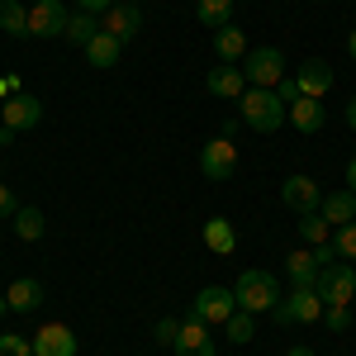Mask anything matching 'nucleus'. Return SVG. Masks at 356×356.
<instances>
[{
  "mask_svg": "<svg viewBox=\"0 0 356 356\" xmlns=\"http://www.w3.org/2000/svg\"><path fill=\"white\" fill-rule=\"evenodd\" d=\"M285 119H290V105H285L275 90H266V86H247V90H243V124H247V129H257V134H275Z\"/></svg>",
  "mask_w": 356,
  "mask_h": 356,
  "instance_id": "f257e3e1",
  "label": "nucleus"
},
{
  "mask_svg": "<svg viewBox=\"0 0 356 356\" xmlns=\"http://www.w3.org/2000/svg\"><path fill=\"white\" fill-rule=\"evenodd\" d=\"M233 300H238V309H247V314H266V309L280 304V285H275L271 271H243L238 285H233Z\"/></svg>",
  "mask_w": 356,
  "mask_h": 356,
  "instance_id": "f03ea898",
  "label": "nucleus"
},
{
  "mask_svg": "<svg viewBox=\"0 0 356 356\" xmlns=\"http://www.w3.org/2000/svg\"><path fill=\"white\" fill-rule=\"evenodd\" d=\"M275 318L280 323H318L323 318V300L314 285H290V295L275 304Z\"/></svg>",
  "mask_w": 356,
  "mask_h": 356,
  "instance_id": "7ed1b4c3",
  "label": "nucleus"
},
{
  "mask_svg": "<svg viewBox=\"0 0 356 356\" xmlns=\"http://www.w3.org/2000/svg\"><path fill=\"white\" fill-rule=\"evenodd\" d=\"M243 76H247V86L275 90V86L285 81V57H280V48H252L243 57Z\"/></svg>",
  "mask_w": 356,
  "mask_h": 356,
  "instance_id": "20e7f679",
  "label": "nucleus"
},
{
  "mask_svg": "<svg viewBox=\"0 0 356 356\" xmlns=\"http://www.w3.org/2000/svg\"><path fill=\"white\" fill-rule=\"evenodd\" d=\"M200 171H204V181H233L238 176V147L228 138H209L200 147Z\"/></svg>",
  "mask_w": 356,
  "mask_h": 356,
  "instance_id": "39448f33",
  "label": "nucleus"
},
{
  "mask_svg": "<svg viewBox=\"0 0 356 356\" xmlns=\"http://www.w3.org/2000/svg\"><path fill=\"white\" fill-rule=\"evenodd\" d=\"M314 290H318L323 309H328V304H352V295H356V271H352V266H342V261H332V266H323V271H318Z\"/></svg>",
  "mask_w": 356,
  "mask_h": 356,
  "instance_id": "423d86ee",
  "label": "nucleus"
},
{
  "mask_svg": "<svg viewBox=\"0 0 356 356\" xmlns=\"http://www.w3.org/2000/svg\"><path fill=\"white\" fill-rule=\"evenodd\" d=\"M67 5L62 0H33V10H29V33L33 38H62L67 33Z\"/></svg>",
  "mask_w": 356,
  "mask_h": 356,
  "instance_id": "0eeeda50",
  "label": "nucleus"
},
{
  "mask_svg": "<svg viewBox=\"0 0 356 356\" xmlns=\"http://www.w3.org/2000/svg\"><path fill=\"white\" fill-rule=\"evenodd\" d=\"M233 309H238V300H233V290H223V285H204V290L195 295V318H200V323H228Z\"/></svg>",
  "mask_w": 356,
  "mask_h": 356,
  "instance_id": "6e6552de",
  "label": "nucleus"
},
{
  "mask_svg": "<svg viewBox=\"0 0 356 356\" xmlns=\"http://www.w3.org/2000/svg\"><path fill=\"white\" fill-rule=\"evenodd\" d=\"M280 204H285V209H295V214H314V209L323 204L318 181H314V176H290V181L280 186Z\"/></svg>",
  "mask_w": 356,
  "mask_h": 356,
  "instance_id": "1a4fd4ad",
  "label": "nucleus"
},
{
  "mask_svg": "<svg viewBox=\"0 0 356 356\" xmlns=\"http://www.w3.org/2000/svg\"><path fill=\"white\" fill-rule=\"evenodd\" d=\"M33 356H76V332L67 323H43L33 332Z\"/></svg>",
  "mask_w": 356,
  "mask_h": 356,
  "instance_id": "9d476101",
  "label": "nucleus"
},
{
  "mask_svg": "<svg viewBox=\"0 0 356 356\" xmlns=\"http://www.w3.org/2000/svg\"><path fill=\"white\" fill-rule=\"evenodd\" d=\"M0 119H5V129H15V134H19V129H33V124L43 119V105H38L33 95L19 90V95H10V100L0 105Z\"/></svg>",
  "mask_w": 356,
  "mask_h": 356,
  "instance_id": "9b49d317",
  "label": "nucleus"
},
{
  "mask_svg": "<svg viewBox=\"0 0 356 356\" xmlns=\"http://www.w3.org/2000/svg\"><path fill=\"white\" fill-rule=\"evenodd\" d=\"M204 86H209V95H219V100H243L247 76H243V67L223 62V67H214V72L204 76Z\"/></svg>",
  "mask_w": 356,
  "mask_h": 356,
  "instance_id": "f8f14e48",
  "label": "nucleus"
},
{
  "mask_svg": "<svg viewBox=\"0 0 356 356\" xmlns=\"http://www.w3.org/2000/svg\"><path fill=\"white\" fill-rule=\"evenodd\" d=\"M295 81H300V90L304 95H314V100H323L332 90V67L323 62V57H309L300 72H295Z\"/></svg>",
  "mask_w": 356,
  "mask_h": 356,
  "instance_id": "ddd939ff",
  "label": "nucleus"
},
{
  "mask_svg": "<svg viewBox=\"0 0 356 356\" xmlns=\"http://www.w3.org/2000/svg\"><path fill=\"white\" fill-rule=\"evenodd\" d=\"M204 328H209V323H200V318L181 323V337H176L171 352H176V356H214V337H209Z\"/></svg>",
  "mask_w": 356,
  "mask_h": 356,
  "instance_id": "4468645a",
  "label": "nucleus"
},
{
  "mask_svg": "<svg viewBox=\"0 0 356 356\" xmlns=\"http://www.w3.org/2000/svg\"><path fill=\"white\" fill-rule=\"evenodd\" d=\"M290 124H295L300 134H318V129L328 124V110H323V100H314V95H300V100L290 105Z\"/></svg>",
  "mask_w": 356,
  "mask_h": 356,
  "instance_id": "2eb2a0df",
  "label": "nucleus"
},
{
  "mask_svg": "<svg viewBox=\"0 0 356 356\" xmlns=\"http://www.w3.org/2000/svg\"><path fill=\"white\" fill-rule=\"evenodd\" d=\"M138 24H143V10H138V5H119V0H114V10L110 15H105V33H114V38H119V43H124V38H134L138 33Z\"/></svg>",
  "mask_w": 356,
  "mask_h": 356,
  "instance_id": "dca6fc26",
  "label": "nucleus"
},
{
  "mask_svg": "<svg viewBox=\"0 0 356 356\" xmlns=\"http://www.w3.org/2000/svg\"><path fill=\"white\" fill-rule=\"evenodd\" d=\"M214 53H219V62H243L252 48H247V33L238 24H223L214 29Z\"/></svg>",
  "mask_w": 356,
  "mask_h": 356,
  "instance_id": "f3484780",
  "label": "nucleus"
},
{
  "mask_svg": "<svg viewBox=\"0 0 356 356\" xmlns=\"http://www.w3.org/2000/svg\"><path fill=\"white\" fill-rule=\"evenodd\" d=\"M5 304H10L15 314H29V309H38V304H43V285H38L33 275H24V280H15V285L5 290Z\"/></svg>",
  "mask_w": 356,
  "mask_h": 356,
  "instance_id": "a211bd4d",
  "label": "nucleus"
},
{
  "mask_svg": "<svg viewBox=\"0 0 356 356\" xmlns=\"http://www.w3.org/2000/svg\"><path fill=\"white\" fill-rule=\"evenodd\" d=\"M318 252H290L285 257V275H290V285H314L318 280Z\"/></svg>",
  "mask_w": 356,
  "mask_h": 356,
  "instance_id": "6ab92c4d",
  "label": "nucleus"
},
{
  "mask_svg": "<svg viewBox=\"0 0 356 356\" xmlns=\"http://www.w3.org/2000/svg\"><path fill=\"white\" fill-rule=\"evenodd\" d=\"M318 214H323L328 223H337V228H342V223H352V219H356V195H352V191L323 195V204H318Z\"/></svg>",
  "mask_w": 356,
  "mask_h": 356,
  "instance_id": "aec40b11",
  "label": "nucleus"
},
{
  "mask_svg": "<svg viewBox=\"0 0 356 356\" xmlns=\"http://www.w3.org/2000/svg\"><path fill=\"white\" fill-rule=\"evenodd\" d=\"M119 53H124V43H119L114 33H105V29H100V33L86 43V57H90V67H114V62H119Z\"/></svg>",
  "mask_w": 356,
  "mask_h": 356,
  "instance_id": "412c9836",
  "label": "nucleus"
},
{
  "mask_svg": "<svg viewBox=\"0 0 356 356\" xmlns=\"http://www.w3.org/2000/svg\"><path fill=\"white\" fill-rule=\"evenodd\" d=\"M204 247H209V252H219V257H228V252L238 247L233 223H228V219H204Z\"/></svg>",
  "mask_w": 356,
  "mask_h": 356,
  "instance_id": "4be33fe9",
  "label": "nucleus"
},
{
  "mask_svg": "<svg viewBox=\"0 0 356 356\" xmlns=\"http://www.w3.org/2000/svg\"><path fill=\"white\" fill-rule=\"evenodd\" d=\"M195 19H200L204 29L233 24V0H195Z\"/></svg>",
  "mask_w": 356,
  "mask_h": 356,
  "instance_id": "5701e85b",
  "label": "nucleus"
},
{
  "mask_svg": "<svg viewBox=\"0 0 356 356\" xmlns=\"http://www.w3.org/2000/svg\"><path fill=\"white\" fill-rule=\"evenodd\" d=\"M0 29H5L10 38H33V33H29V10L19 0H0Z\"/></svg>",
  "mask_w": 356,
  "mask_h": 356,
  "instance_id": "b1692460",
  "label": "nucleus"
},
{
  "mask_svg": "<svg viewBox=\"0 0 356 356\" xmlns=\"http://www.w3.org/2000/svg\"><path fill=\"white\" fill-rule=\"evenodd\" d=\"M95 33H100L95 15H86V10H81V15H72V19H67V33H62V38H67V43H76V48H86Z\"/></svg>",
  "mask_w": 356,
  "mask_h": 356,
  "instance_id": "393cba45",
  "label": "nucleus"
},
{
  "mask_svg": "<svg viewBox=\"0 0 356 356\" xmlns=\"http://www.w3.org/2000/svg\"><path fill=\"white\" fill-rule=\"evenodd\" d=\"M15 233H19L24 243H38V238H43V214H38L33 204H24V209H15Z\"/></svg>",
  "mask_w": 356,
  "mask_h": 356,
  "instance_id": "a878e982",
  "label": "nucleus"
},
{
  "mask_svg": "<svg viewBox=\"0 0 356 356\" xmlns=\"http://www.w3.org/2000/svg\"><path fill=\"white\" fill-rule=\"evenodd\" d=\"M300 238L309 247H323L328 243V219H323L318 209H314V214H300Z\"/></svg>",
  "mask_w": 356,
  "mask_h": 356,
  "instance_id": "bb28decb",
  "label": "nucleus"
},
{
  "mask_svg": "<svg viewBox=\"0 0 356 356\" xmlns=\"http://www.w3.org/2000/svg\"><path fill=\"white\" fill-rule=\"evenodd\" d=\"M223 332H228V342H238V347H243V342L257 337V323H252V314H247V309H233V318L223 323Z\"/></svg>",
  "mask_w": 356,
  "mask_h": 356,
  "instance_id": "cd10ccee",
  "label": "nucleus"
},
{
  "mask_svg": "<svg viewBox=\"0 0 356 356\" xmlns=\"http://www.w3.org/2000/svg\"><path fill=\"white\" fill-rule=\"evenodd\" d=\"M323 323H328L332 332H347L352 328V309H347V304H328V309H323Z\"/></svg>",
  "mask_w": 356,
  "mask_h": 356,
  "instance_id": "c85d7f7f",
  "label": "nucleus"
},
{
  "mask_svg": "<svg viewBox=\"0 0 356 356\" xmlns=\"http://www.w3.org/2000/svg\"><path fill=\"white\" fill-rule=\"evenodd\" d=\"M0 356H33V342H24L19 332H0Z\"/></svg>",
  "mask_w": 356,
  "mask_h": 356,
  "instance_id": "c756f323",
  "label": "nucleus"
},
{
  "mask_svg": "<svg viewBox=\"0 0 356 356\" xmlns=\"http://www.w3.org/2000/svg\"><path fill=\"white\" fill-rule=\"evenodd\" d=\"M332 247H337V257H356V219L337 228V243Z\"/></svg>",
  "mask_w": 356,
  "mask_h": 356,
  "instance_id": "7c9ffc66",
  "label": "nucleus"
},
{
  "mask_svg": "<svg viewBox=\"0 0 356 356\" xmlns=\"http://www.w3.org/2000/svg\"><path fill=\"white\" fill-rule=\"evenodd\" d=\"M152 337H157V342H162V347H176V337H181V323H176V318H162V323H157V332H152Z\"/></svg>",
  "mask_w": 356,
  "mask_h": 356,
  "instance_id": "2f4dec72",
  "label": "nucleus"
},
{
  "mask_svg": "<svg viewBox=\"0 0 356 356\" xmlns=\"http://www.w3.org/2000/svg\"><path fill=\"white\" fill-rule=\"evenodd\" d=\"M275 95H280V100H285V105H295V100H300L304 90H300V81H295V76H285V81L275 86Z\"/></svg>",
  "mask_w": 356,
  "mask_h": 356,
  "instance_id": "473e14b6",
  "label": "nucleus"
},
{
  "mask_svg": "<svg viewBox=\"0 0 356 356\" xmlns=\"http://www.w3.org/2000/svg\"><path fill=\"white\" fill-rule=\"evenodd\" d=\"M76 5H81L86 15H110L114 10V0H76Z\"/></svg>",
  "mask_w": 356,
  "mask_h": 356,
  "instance_id": "72a5a7b5",
  "label": "nucleus"
},
{
  "mask_svg": "<svg viewBox=\"0 0 356 356\" xmlns=\"http://www.w3.org/2000/svg\"><path fill=\"white\" fill-rule=\"evenodd\" d=\"M0 219H15V195L0 186Z\"/></svg>",
  "mask_w": 356,
  "mask_h": 356,
  "instance_id": "f704fd0d",
  "label": "nucleus"
},
{
  "mask_svg": "<svg viewBox=\"0 0 356 356\" xmlns=\"http://www.w3.org/2000/svg\"><path fill=\"white\" fill-rule=\"evenodd\" d=\"M347 191L356 195V157H352V162H347Z\"/></svg>",
  "mask_w": 356,
  "mask_h": 356,
  "instance_id": "c9c22d12",
  "label": "nucleus"
},
{
  "mask_svg": "<svg viewBox=\"0 0 356 356\" xmlns=\"http://www.w3.org/2000/svg\"><path fill=\"white\" fill-rule=\"evenodd\" d=\"M347 129L356 134V95H352V105H347Z\"/></svg>",
  "mask_w": 356,
  "mask_h": 356,
  "instance_id": "e433bc0d",
  "label": "nucleus"
},
{
  "mask_svg": "<svg viewBox=\"0 0 356 356\" xmlns=\"http://www.w3.org/2000/svg\"><path fill=\"white\" fill-rule=\"evenodd\" d=\"M285 356H314V347H290Z\"/></svg>",
  "mask_w": 356,
  "mask_h": 356,
  "instance_id": "4c0bfd02",
  "label": "nucleus"
},
{
  "mask_svg": "<svg viewBox=\"0 0 356 356\" xmlns=\"http://www.w3.org/2000/svg\"><path fill=\"white\" fill-rule=\"evenodd\" d=\"M347 53H352V57H356V29H352V38H347Z\"/></svg>",
  "mask_w": 356,
  "mask_h": 356,
  "instance_id": "58836bf2",
  "label": "nucleus"
},
{
  "mask_svg": "<svg viewBox=\"0 0 356 356\" xmlns=\"http://www.w3.org/2000/svg\"><path fill=\"white\" fill-rule=\"evenodd\" d=\"M0 95H5V100H10V86H5V81H0Z\"/></svg>",
  "mask_w": 356,
  "mask_h": 356,
  "instance_id": "ea45409f",
  "label": "nucleus"
},
{
  "mask_svg": "<svg viewBox=\"0 0 356 356\" xmlns=\"http://www.w3.org/2000/svg\"><path fill=\"white\" fill-rule=\"evenodd\" d=\"M5 309H10V304H5V295H0V318H5Z\"/></svg>",
  "mask_w": 356,
  "mask_h": 356,
  "instance_id": "a19ab883",
  "label": "nucleus"
}]
</instances>
